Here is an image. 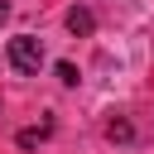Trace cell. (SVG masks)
<instances>
[{
  "label": "cell",
  "instance_id": "obj_1",
  "mask_svg": "<svg viewBox=\"0 0 154 154\" xmlns=\"http://www.w3.org/2000/svg\"><path fill=\"white\" fill-rule=\"evenodd\" d=\"M5 58H10V67H14V72L34 77V72L43 67V43H38L34 34H14V38H10V48H5Z\"/></svg>",
  "mask_w": 154,
  "mask_h": 154
},
{
  "label": "cell",
  "instance_id": "obj_2",
  "mask_svg": "<svg viewBox=\"0 0 154 154\" xmlns=\"http://www.w3.org/2000/svg\"><path fill=\"white\" fill-rule=\"evenodd\" d=\"M96 29V19H91V10H82V5H72L67 10V34H77V38H87Z\"/></svg>",
  "mask_w": 154,
  "mask_h": 154
},
{
  "label": "cell",
  "instance_id": "obj_3",
  "mask_svg": "<svg viewBox=\"0 0 154 154\" xmlns=\"http://www.w3.org/2000/svg\"><path fill=\"white\" fill-rule=\"evenodd\" d=\"M43 135H48V125H38V130H19V144H24V149H34Z\"/></svg>",
  "mask_w": 154,
  "mask_h": 154
},
{
  "label": "cell",
  "instance_id": "obj_4",
  "mask_svg": "<svg viewBox=\"0 0 154 154\" xmlns=\"http://www.w3.org/2000/svg\"><path fill=\"white\" fill-rule=\"evenodd\" d=\"M58 82H63V87H77V67H72V63H58Z\"/></svg>",
  "mask_w": 154,
  "mask_h": 154
},
{
  "label": "cell",
  "instance_id": "obj_5",
  "mask_svg": "<svg viewBox=\"0 0 154 154\" xmlns=\"http://www.w3.org/2000/svg\"><path fill=\"white\" fill-rule=\"evenodd\" d=\"M106 140H130V125H125V120H111V125H106Z\"/></svg>",
  "mask_w": 154,
  "mask_h": 154
},
{
  "label": "cell",
  "instance_id": "obj_6",
  "mask_svg": "<svg viewBox=\"0 0 154 154\" xmlns=\"http://www.w3.org/2000/svg\"><path fill=\"white\" fill-rule=\"evenodd\" d=\"M5 19H10V5H5V0H0V24H5Z\"/></svg>",
  "mask_w": 154,
  "mask_h": 154
}]
</instances>
